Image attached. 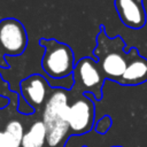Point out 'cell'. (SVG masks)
<instances>
[{"mask_svg": "<svg viewBox=\"0 0 147 147\" xmlns=\"http://www.w3.org/2000/svg\"><path fill=\"white\" fill-rule=\"evenodd\" d=\"M39 45L44 48L41 57L42 71L48 77L49 85L54 88L53 80L72 76L76 65L74 51L68 44L60 42L54 38H40Z\"/></svg>", "mask_w": 147, "mask_h": 147, "instance_id": "obj_1", "label": "cell"}, {"mask_svg": "<svg viewBox=\"0 0 147 147\" xmlns=\"http://www.w3.org/2000/svg\"><path fill=\"white\" fill-rule=\"evenodd\" d=\"M123 47L124 42L119 37L109 39L105 30L101 29L96 37L94 55L98 57V64L105 78L119 82L121 77L125 72L132 52H130V54H125Z\"/></svg>", "mask_w": 147, "mask_h": 147, "instance_id": "obj_2", "label": "cell"}, {"mask_svg": "<svg viewBox=\"0 0 147 147\" xmlns=\"http://www.w3.org/2000/svg\"><path fill=\"white\" fill-rule=\"evenodd\" d=\"M74 88H78L85 93H91L96 100L102 98V86L105 76L98 64L92 57H82L75 65L72 74Z\"/></svg>", "mask_w": 147, "mask_h": 147, "instance_id": "obj_3", "label": "cell"}, {"mask_svg": "<svg viewBox=\"0 0 147 147\" xmlns=\"http://www.w3.org/2000/svg\"><path fill=\"white\" fill-rule=\"evenodd\" d=\"M28 42L26 30L18 20L7 17L0 21V53L5 57L22 55Z\"/></svg>", "mask_w": 147, "mask_h": 147, "instance_id": "obj_4", "label": "cell"}, {"mask_svg": "<svg viewBox=\"0 0 147 147\" xmlns=\"http://www.w3.org/2000/svg\"><path fill=\"white\" fill-rule=\"evenodd\" d=\"M69 91L62 87L52 90L44 108H42V122L46 125L47 131L69 127ZM70 129V127H69Z\"/></svg>", "mask_w": 147, "mask_h": 147, "instance_id": "obj_5", "label": "cell"}, {"mask_svg": "<svg viewBox=\"0 0 147 147\" xmlns=\"http://www.w3.org/2000/svg\"><path fill=\"white\" fill-rule=\"evenodd\" d=\"M94 103L91 100V93H84L77 98L69 110V127L74 134H84L92 130L94 125Z\"/></svg>", "mask_w": 147, "mask_h": 147, "instance_id": "obj_6", "label": "cell"}, {"mask_svg": "<svg viewBox=\"0 0 147 147\" xmlns=\"http://www.w3.org/2000/svg\"><path fill=\"white\" fill-rule=\"evenodd\" d=\"M52 90L47 78L39 74H32L20 83V95L34 110L45 106Z\"/></svg>", "mask_w": 147, "mask_h": 147, "instance_id": "obj_7", "label": "cell"}, {"mask_svg": "<svg viewBox=\"0 0 147 147\" xmlns=\"http://www.w3.org/2000/svg\"><path fill=\"white\" fill-rule=\"evenodd\" d=\"M115 8L121 22L130 29H141L146 24L142 0H115Z\"/></svg>", "mask_w": 147, "mask_h": 147, "instance_id": "obj_8", "label": "cell"}, {"mask_svg": "<svg viewBox=\"0 0 147 147\" xmlns=\"http://www.w3.org/2000/svg\"><path fill=\"white\" fill-rule=\"evenodd\" d=\"M132 54L136 52L134 48L131 49ZM147 80V60L138 55V52L134 55H131V59L127 63L126 70L119 79V84L123 85H138Z\"/></svg>", "mask_w": 147, "mask_h": 147, "instance_id": "obj_9", "label": "cell"}, {"mask_svg": "<svg viewBox=\"0 0 147 147\" xmlns=\"http://www.w3.org/2000/svg\"><path fill=\"white\" fill-rule=\"evenodd\" d=\"M47 141V129L42 121H34L21 142V147H44Z\"/></svg>", "mask_w": 147, "mask_h": 147, "instance_id": "obj_10", "label": "cell"}, {"mask_svg": "<svg viewBox=\"0 0 147 147\" xmlns=\"http://www.w3.org/2000/svg\"><path fill=\"white\" fill-rule=\"evenodd\" d=\"M3 131H6L9 136H11L18 142H22V139H23L24 133H25L23 124L17 119H11V121L7 122Z\"/></svg>", "mask_w": 147, "mask_h": 147, "instance_id": "obj_11", "label": "cell"}, {"mask_svg": "<svg viewBox=\"0 0 147 147\" xmlns=\"http://www.w3.org/2000/svg\"><path fill=\"white\" fill-rule=\"evenodd\" d=\"M0 147H21V142L16 141L6 131L0 130Z\"/></svg>", "mask_w": 147, "mask_h": 147, "instance_id": "obj_12", "label": "cell"}, {"mask_svg": "<svg viewBox=\"0 0 147 147\" xmlns=\"http://www.w3.org/2000/svg\"><path fill=\"white\" fill-rule=\"evenodd\" d=\"M110 125H111V119H110V117H109V116H103V117L96 123L95 130H96L98 133L105 134V133L109 130Z\"/></svg>", "mask_w": 147, "mask_h": 147, "instance_id": "obj_13", "label": "cell"}, {"mask_svg": "<svg viewBox=\"0 0 147 147\" xmlns=\"http://www.w3.org/2000/svg\"><path fill=\"white\" fill-rule=\"evenodd\" d=\"M17 110L21 113V114H24V115H31L34 113V109L20 95V99H18V106H17Z\"/></svg>", "mask_w": 147, "mask_h": 147, "instance_id": "obj_14", "label": "cell"}, {"mask_svg": "<svg viewBox=\"0 0 147 147\" xmlns=\"http://www.w3.org/2000/svg\"><path fill=\"white\" fill-rule=\"evenodd\" d=\"M6 93H9V87H8V84L0 76V96H6L5 95Z\"/></svg>", "mask_w": 147, "mask_h": 147, "instance_id": "obj_15", "label": "cell"}, {"mask_svg": "<svg viewBox=\"0 0 147 147\" xmlns=\"http://www.w3.org/2000/svg\"><path fill=\"white\" fill-rule=\"evenodd\" d=\"M0 126H1V117H0Z\"/></svg>", "mask_w": 147, "mask_h": 147, "instance_id": "obj_16", "label": "cell"}, {"mask_svg": "<svg viewBox=\"0 0 147 147\" xmlns=\"http://www.w3.org/2000/svg\"><path fill=\"white\" fill-rule=\"evenodd\" d=\"M115 147H119V146H115Z\"/></svg>", "mask_w": 147, "mask_h": 147, "instance_id": "obj_17", "label": "cell"}]
</instances>
